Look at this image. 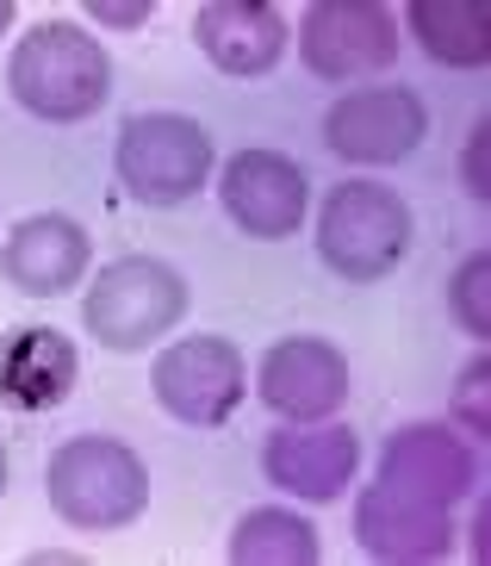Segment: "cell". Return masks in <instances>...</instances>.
<instances>
[{
	"label": "cell",
	"mask_w": 491,
	"mask_h": 566,
	"mask_svg": "<svg viewBox=\"0 0 491 566\" xmlns=\"http://www.w3.org/2000/svg\"><path fill=\"white\" fill-rule=\"evenodd\" d=\"M410 38L442 69H485L491 63V19L479 0H410Z\"/></svg>",
	"instance_id": "e0dca14e"
},
{
	"label": "cell",
	"mask_w": 491,
	"mask_h": 566,
	"mask_svg": "<svg viewBox=\"0 0 491 566\" xmlns=\"http://www.w3.org/2000/svg\"><path fill=\"white\" fill-rule=\"evenodd\" d=\"M299 56L317 82H367L398 63V19L379 0H317L299 19Z\"/></svg>",
	"instance_id": "52a82bcc"
},
{
	"label": "cell",
	"mask_w": 491,
	"mask_h": 566,
	"mask_svg": "<svg viewBox=\"0 0 491 566\" xmlns=\"http://www.w3.org/2000/svg\"><path fill=\"white\" fill-rule=\"evenodd\" d=\"M455 511L442 504H424L410 492H393V485H367L355 499V542L361 554L393 566H417V560H448L455 554Z\"/></svg>",
	"instance_id": "5bb4252c"
},
{
	"label": "cell",
	"mask_w": 491,
	"mask_h": 566,
	"mask_svg": "<svg viewBox=\"0 0 491 566\" xmlns=\"http://www.w3.org/2000/svg\"><path fill=\"white\" fill-rule=\"evenodd\" d=\"M379 485L455 511L460 499L479 492V454H473V442H460L448 423H405V430H393L386 449H379Z\"/></svg>",
	"instance_id": "8fae6325"
},
{
	"label": "cell",
	"mask_w": 491,
	"mask_h": 566,
	"mask_svg": "<svg viewBox=\"0 0 491 566\" xmlns=\"http://www.w3.org/2000/svg\"><path fill=\"white\" fill-rule=\"evenodd\" d=\"M44 499L82 535L132 530L149 511V467L118 436H69L44 461Z\"/></svg>",
	"instance_id": "7a4b0ae2"
},
{
	"label": "cell",
	"mask_w": 491,
	"mask_h": 566,
	"mask_svg": "<svg viewBox=\"0 0 491 566\" xmlns=\"http://www.w3.org/2000/svg\"><path fill=\"white\" fill-rule=\"evenodd\" d=\"M317 255L343 281H386L410 255V206L379 181L336 187L317 212Z\"/></svg>",
	"instance_id": "277c9868"
},
{
	"label": "cell",
	"mask_w": 491,
	"mask_h": 566,
	"mask_svg": "<svg viewBox=\"0 0 491 566\" xmlns=\"http://www.w3.org/2000/svg\"><path fill=\"white\" fill-rule=\"evenodd\" d=\"M212 175V132L187 113H132L118 125V181L137 206H180Z\"/></svg>",
	"instance_id": "5b68a950"
},
{
	"label": "cell",
	"mask_w": 491,
	"mask_h": 566,
	"mask_svg": "<svg viewBox=\"0 0 491 566\" xmlns=\"http://www.w3.org/2000/svg\"><path fill=\"white\" fill-rule=\"evenodd\" d=\"M361 442L348 423H280L262 442V473L299 504H336L355 485Z\"/></svg>",
	"instance_id": "ba28073f"
},
{
	"label": "cell",
	"mask_w": 491,
	"mask_h": 566,
	"mask_svg": "<svg viewBox=\"0 0 491 566\" xmlns=\"http://www.w3.org/2000/svg\"><path fill=\"white\" fill-rule=\"evenodd\" d=\"M230 560L237 566H317L324 560V535H317L312 516L286 511V504H255L230 530Z\"/></svg>",
	"instance_id": "ac0fdd59"
},
{
	"label": "cell",
	"mask_w": 491,
	"mask_h": 566,
	"mask_svg": "<svg viewBox=\"0 0 491 566\" xmlns=\"http://www.w3.org/2000/svg\"><path fill=\"white\" fill-rule=\"evenodd\" d=\"M218 200H224L230 224L243 237H262V243H280L305 224V206H312V181L293 156L280 150H243L230 156L224 175H218Z\"/></svg>",
	"instance_id": "30bf717a"
},
{
	"label": "cell",
	"mask_w": 491,
	"mask_h": 566,
	"mask_svg": "<svg viewBox=\"0 0 491 566\" xmlns=\"http://www.w3.org/2000/svg\"><path fill=\"white\" fill-rule=\"evenodd\" d=\"M485 144H491V125H473V132H467V150H460V175H467V193H473V200H491Z\"/></svg>",
	"instance_id": "44dd1931"
},
{
	"label": "cell",
	"mask_w": 491,
	"mask_h": 566,
	"mask_svg": "<svg viewBox=\"0 0 491 566\" xmlns=\"http://www.w3.org/2000/svg\"><path fill=\"white\" fill-rule=\"evenodd\" d=\"M455 423L467 436H491V361L485 355H473V361L460 367V386H455Z\"/></svg>",
	"instance_id": "ffe728a7"
},
{
	"label": "cell",
	"mask_w": 491,
	"mask_h": 566,
	"mask_svg": "<svg viewBox=\"0 0 491 566\" xmlns=\"http://www.w3.org/2000/svg\"><path fill=\"white\" fill-rule=\"evenodd\" d=\"M255 392L268 411H280L286 423H317L336 417L348 405V355L324 336H286L262 355L255 367Z\"/></svg>",
	"instance_id": "7c38bea8"
},
{
	"label": "cell",
	"mask_w": 491,
	"mask_h": 566,
	"mask_svg": "<svg viewBox=\"0 0 491 566\" xmlns=\"http://www.w3.org/2000/svg\"><path fill=\"white\" fill-rule=\"evenodd\" d=\"M485 523H491V516H485V504H479V511H473V542H467L473 560H485Z\"/></svg>",
	"instance_id": "603a6c76"
},
{
	"label": "cell",
	"mask_w": 491,
	"mask_h": 566,
	"mask_svg": "<svg viewBox=\"0 0 491 566\" xmlns=\"http://www.w3.org/2000/svg\"><path fill=\"white\" fill-rule=\"evenodd\" d=\"M448 312L467 336H491V255L473 250L448 281Z\"/></svg>",
	"instance_id": "d6986e66"
},
{
	"label": "cell",
	"mask_w": 491,
	"mask_h": 566,
	"mask_svg": "<svg viewBox=\"0 0 491 566\" xmlns=\"http://www.w3.org/2000/svg\"><path fill=\"white\" fill-rule=\"evenodd\" d=\"M82 380V355L56 324H19L0 336V405L13 411H56Z\"/></svg>",
	"instance_id": "9a60e30c"
},
{
	"label": "cell",
	"mask_w": 491,
	"mask_h": 566,
	"mask_svg": "<svg viewBox=\"0 0 491 566\" xmlns=\"http://www.w3.org/2000/svg\"><path fill=\"white\" fill-rule=\"evenodd\" d=\"M7 87L32 118L50 125H82L113 94V56L100 38H87L69 19H44L13 44L7 56Z\"/></svg>",
	"instance_id": "6da1fadb"
},
{
	"label": "cell",
	"mask_w": 491,
	"mask_h": 566,
	"mask_svg": "<svg viewBox=\"0 0 491 566\" xmlns=\"http://www.w3.org/2000/svg\"><path fill=\"white\" fill-rule=\"evenodd\" d=\"M187 317V281L156 255H118L94 274L82 300V324L100 349L113 355H144L149 343H163Z\"/></svg>",
	"instance_id": "3957f363"
},
{
	"label": "cell",
	"mask_w": 491,
	"mask_h": 566,
	"mask_svg": "<svg viewBox=\"0 0 491 566\" xmlns=\"http://www.w3.org/2000/svg\"><path fill=\"white\" fill-rule=\"evenodd\" d=\"M7 25H13V0H0V38H7Z\"/></svg>",
	"instance_id": "cb8c5ba5"
},
{
	"label": "cell",
	"mask_w": 491,
	"mask_h": 566,
	"mask_svg": "<svg viewBox=\"0 0 491 566\" xmlns=\"http://www.w3.org/2000/svg\"><path fill=\"white\" fill-rule=\"evenodd\" d=\"M149 386H156V405L175 423H187V430H218L243 405L249 367H243V349L230 336H180V343H168L156 355Z\"/></svg>",
	"instance_id": "8992f818"
},
{
	"label": "cell",
	"mask_w": 491,
	"mask_h": 566,
	"mask_svg": "<svg viewBox=\"0 0 491 566\" xmlns=\"http://www.w3.org/2000/svg\"><path fill=\"white\" fill-rule=\"evenodd\" d=\"M0 499H7V449H0Z\"/></svg>",
	"instance_id": "d4e9b609"
},
{
	"label": "cell",
	"mask_w": 491,
	"mask_h": 566,
	"mask_svg": "<svg viewBox=\"0 0 491 566\" xmlns=\"http://www.w3.org/2000/svg\"><path fill=\"white\" fill-rule=\"evenodd\" d=\"M149 13H156V0H87V19H100V25H113V32H137V25H149Z\"/></svg>",
	"instance_id": "7402d4cb"
},
{
	"label": "cell",
	"mask_w": 491,
	"mask_h": 566,
	"mask_svg": "<svg viewBox=\"0 0 491 566\" xmlns=\"http://www.w3.org/2000/svg\"><path fill=\"white\" fill-rule=\"evenodd\" d=\"M87 262H94V243H87V231L69 212L19 218L7 231V243H0V274L25 300H63L69 286L87 281Z\"/></svg>",
	"instance_id": "4fadbf2b"
},
{
	"label": "cell",
	"mask_w": 491,
	"mask_h": 566,
	"mask_svg": "<svg viewBox=\"0 0 491 566\" xmlns=\"http://www.w3.org/2000/svg\"><path fill=\"white\" fill-rule=\"evenodd\" d=\"M194 38L212 69L249 82V75H268L286 56L293 32H286L280 7H268V0H212V7L194 13Z\"/></svg>",
	"instance_id": "2e32d148"
},
{
	"label": "cell",
	"mask_w": 491,
	"mask_h": 566,
	"mask_svg": "<svg viewBox=\"0 0 491 566\" xmlns=\"http://www.w3.org/2000/svg\"><path fill=\"white\" fill-rule=\"evenodd\" d=\"M429 132V113L410 87H355L324 113V144L343 163L379 168V163H405Z\"/></svg>",
	"instance_id": "9c48e42d"
}]
</instances>
